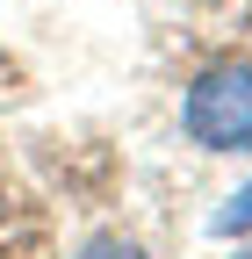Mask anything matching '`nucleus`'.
<instances>
[{
	"label": "nucleus",
	"instance_id": "f257e3e1",
	"mask_svg": "<svg viewBox=\"0 0 252 259\" xmlns=\"http://www.w3.org/2000/svg\"><path fill=\"white\" fill-rule=\"evenodd\" d=\"M180 115L202 151H252V65H209Z\"/></svg>",
	"mask_w": 252,
	"mask_h": 259
},
{
	"label": "nucleus",
	"instance_id": "f03ea898",
	"mask_svg": "<svg viewBox=\"0 0 252 259\" xmlns=\"http://www.w3.org/2000/svg\"><path fill=\"white\" fill-rule=\"evenodd\" d=\"M209 231H216V238H238V231H252V180H245V187L231 194V202L209 216Z\"/></svg>",
	"mask_w": 252,
	"mask_h": 259
},
{
	"label": "nucleus",
	"instance_id": "7ed1b4c3",
	"mask_svg": "<svg viewBox=\"0 0 252 259\" xmlns=\"http://www.w3.org/2000/svg\"><path fill=\"white\" fill-rule=\"evenodd\" d=\"M79 259H144V252H137L130 238H94V245H87Z\"/></svg>",
	"mask_w": 252,
	"mask_h": 259
}]
</instances>
